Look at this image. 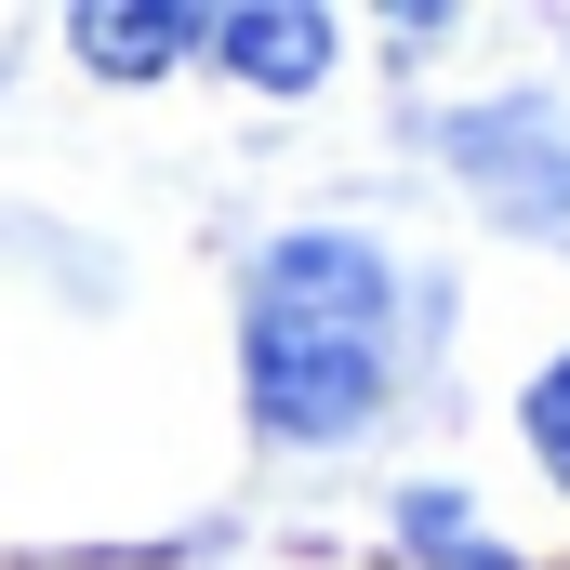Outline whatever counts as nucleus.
Masks as SVG:
<instances>
[{
    "label": "nucleus",
    "mask_w": 570,
    "mask_h": 570,
    "mask_svg": "<svg viewBox=\"0 0 570 570\" xmlns=\"http://www.w3.org/2000/svg\"><path fill=\"white\" fill-rule=\"evenodd\" d=\"M199 53L239 67L253 94H318L332 53H345V27H332V13H253V0H239V13H199Z\"/></svg>",
    "instance_id": "2"
},
{
    "label": "nucleus",
    "mask_w": 570,
    "mask_h": 570,
    "mask_svg": "<svg viewBox=\"0 0 570 570\" xmlns=\"http://www.w3.org/2000/svg\"><path fill=\"white\" fill-rule=\"evenodd\" d=\"M67 40H80V53H94L107 80H159L173 53H199V13H146V0H120V13H107V0H94V13L67 27Z\"/></svg>",
    "instance_id": "3"
},
{
    "label": "nucleus",
    "mask_w": 570,
    "mask_h": 570,
    "mask_svg": "<svg viewBox=\"0 0 570 570\" xmlns=\"http://www.w3.org/2000/svg\"><path fill=\"white\" fill-rule=\"evenodd\" d=\"M412 332H438V305L412 292V266L358 226H292L253 253L239 279V385L253 425L292 451H345L399 412Z\"/></svg>",
    "instance_id": "1"
},
{
    "label": "nucleus",
    "mask_w": 570,
    "mask_h": 570,
    "mask_svg": "<svg viewBox=\"0 0 570 570\" xmlns=\"http://www.w3.org/2000/svg\"><path fill=\"white\" fill-rule=\"evenodd\" d=\"M518 438H531V464L570 491V358H544V372H531V399H518Z\"/></svg>",
    "instance_id": "5"
},
{
    "label": "nucleus",
    "mask_w": 570,
    "mask_h": 570,
    "mask_svg": "<svg viewBox=\"0 0 570 570\" xmlns=\"http://www.w3.org/2000/svg\"><path fill=\"white\" fill-rule=\"evenodd\" d=\"M399 531H412V544H425L438 570H518L504 544H478V518H464L451 491H412V504H399Z\"/></svg>",
    "instance_id": "4"
}]
</instances>
